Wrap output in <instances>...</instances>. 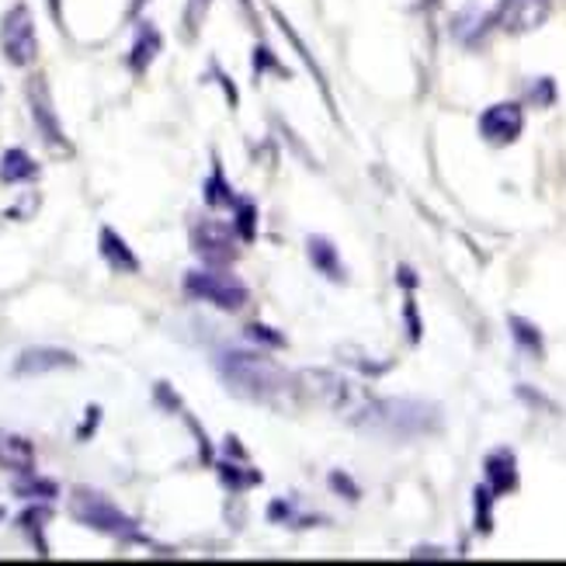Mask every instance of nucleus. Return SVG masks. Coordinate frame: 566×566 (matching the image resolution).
<instances>
[{
    "label": "nucleus",
    "mask_w": 566,
    "mask_h": 566,
    "mask_svg": "<svg viewBox=\"0 0 566 566\" xmlns=\"http://www.w3.org/2000/svg\"><path fill=\"white\" fill-rule=\"evenodd\" d=\"M216 368L237 397H248L254 403L279 407L289 392H295V379L285 368L258 352H219Z\"/></svg>",
    "instance_id": "f257e3e1"
},
{
    "label": "nucleus",
    "mask_w": 566,
    "mask_h": 566,
    "mask_svg": "<svg viewBox=\"0 0 566 566\" xmlns=\"http://www.w3.org/2000/svg\"><path fill=\"white\" fill-rule=\"evenodd\" d=\"M295 389H303L313 403L327 407L340 421L358 424V428H365L368 410H373V397H368L355 379L331 373V368H306V373L295 379Z\"/></svg>",
    "instance_id": "f03ea898"
},
{
    "label": "nucleus",
    "mask_w": 566,
    "mask_h": 566,
    "mask_svg": "<svg viewBox=\"0 0 566 566\" xmlns=\"http://www.w3.org/2000/svg\"><path fill=\"white\" fill-rule=\"evenodd\" d=\"M438 424V410L417 400H373L365 428L386 431L392 438H413L428 434Z\"/></svg>",
    "instance_id": "7ed1b4c3"
},
{
    "label": "nucleus",
    "mask_w": 566,
    "mask_h": 566,
    "mask_svg": "<svg viewBox=\"0 0 566 566\" xmlns=\"http://www.w3.org/2000/svg\"><path fill=\"white\" fill-rule=\"evenodd\" d=\"M70 514L94 532H105L115 538H136V522L129 518V514H122L105 494H97V490H87V486L73 490Z\"/></svg>",
    "instance_id": "20e7f679"
},
{
    "label": "nucleus",
    "mask_w": 566,
    "mask_h": 566,
    "mask_svg": "<svg viewBox=\"0 0 566 566\" xmlns=\"http://www.w3.org/2000/svg\"><path fill=\"white\" fill-rule=\"evenodd\" d=\"M0 49H4V60L11 66H32L35 63L39 39H35L32 11L24 4H14L4 14V24H0Z\"/></svg>",
    "instance_id": "39448f33"
},
{
    "label": "nucleus",
    "mask_w": 566,
    "mask_h": 566,
    "mask_svg": "<svg viewBox=\"0 0 566 566\" xmlns=\"http://www.w3.org/2000/svg\"><path fill=\"white\" fill-rule=\"evenodd\" d=\"M185 292L195 295V300H202V303L227 310V313H237L243 303H248V289H243L233 275L216 272V268H209V272H188Z\"/></svg>",
    "instance_id": "423d86ee"
},
{
    "label": "nucleus",
    "mask_w": 566,
    "mask_h": 566,
    "mask_svg": "<svg viewBox=\"0 0 566 566\" xmlns=\"http://www.w3.org/2000/svg\"><path fill=\"white\" fill-rule=\"evenodd\" d=\"M553 0H501L494 24L507 35H528L549 18Z\"/></svg>",
    "instance_id": "0eeeda50"
},
{
    "label": "nucleus",
    "mask_w": 566,
    "mask_h": 566,
    "mask_svg": "<svg viewBox=\"0 0 566 566\" xmlns=\"http://www.w3.org/2000/svg\"><path fill=\"white\" fill-rule=\"evenodd\" d=\"M191 248L199 258H206L212 268L216 264H230L237 258V240H233V230L216 223V219H206L191 230Z\"/></svg>",
    "instance_id": "6e6552de"
},
{
    "label": "nucleus",
    "mask_w": 566,
    "mask_h": 566,
    "mask_svg": "<svg viewBox=\"0 0 566 566\" xmlns=\"http://www.w3.org/2000/svg\"><path fill=\"white\" fill-rule=\"evenodd\" d=\"M522 126H525V118H522V108L518 105H490L483 115H480V133L486 143H497V146H507L522 136Z\"/></svg>",
    "instance_id": "1a4fd4ad"
},
{
    "label": "nucleus",
    "mask_w": 566,
    "mask_h": 566,
    "mask_svg": "<svg viewBox=\"0 0 566 566\" xmlns=\"http://www.w3.org/2000/svg\"><path fill=\"white\" fill-rule=\"evenodd\" d=\"M29 102H32V115H35V126H39V133L45 136V143H53V146H60V150H66V136H63V126H60V118H56V112H53V102H49V87H45V81L42 77H35L32 84H29Z\"/></svg>",
    "instance_id": "9d476101"
},
{
    "label": "nucleus",
    "mask_w": 566,
    "mask_h": 566,
    "mask_svg": "<svg viewBox=\"0 0 566 566\" xmlns=\"http://www.w3.org/2000/svg\"><path fill=\"white\" fill-rule=\"evenodd\" d=\"M60 368H77V358L63 348H29L14 361V376H45L60 373Z\"/></svg>",
    "instance_id": "9b49d317"
},
{
    "label": "nucleus",
    "mask_w": 566,
    "mask_h": 566,
    "mask_svg": "<svg viewBox=\"0 0 566 566\" xmlns=\"http://www.w3.org/2000/svg\"><path fill=\"white\" fill-rule=\"evenodd\" d=\"M306 251H310V261H313V268L319 275H327L331 282H344V261H340L337 248L327 237H310Z\"/></svg>",
    "instance_id": "f8f14e48"
},
{
    "label": "nucleus",
    "mask_w": 566,
    "mask_h": 566,
    "mask_svg": "<svg viewBox=\"0 0 566 566\" xmlns=\"http://www.w3.org/2000/svg\"><path fill=\"white\" fill-rule=\"evenodd\" d=\"M0 465H4V470L21 473V476H29L32 465H35V452H32V446L24 438L0 434Z\"/></svg>",
    "instance_id": "ddd939ff"
},
{
    "label": "nucleus",
    "mask_w": 566,
    "mask_h": 566,
    "mask_svg": "<svg viewBox=\"0 0 566 566\" xmlns=\"http://www.w3.org/2000/svg\"><path fill=\"white\" fill-rule=\"evenodd\" d=\"M97 243H102V258L112 264V272H139V261H136V254L129 251V243L122 240L112 227L102 230Z\"/></svg>",
    "instance_id": "4468645a"
},
{
    "label": "nucleus",
    "mask_w": 566,
    "mask_h": 566,
    "mask_svg": "<svg viewBox=\"0 0 566 566\" xmlns=\"http://www.w3.org/2000/svg\"><path fill=\"white\" fill-rule=\"evenodd\" d=\"M35 175H39V164L24 150H8L4 157H0V181L21 185V181H32Z\"/></svg>",
    "instance_id": "2eb2a0df"
},
{
    "label": "nucleus",
    "mask_w": 566,
    "mask_h": 566,
    "mask_svg": "<svg viewBox=\"0 0 566 566\" xmlns=\"http://www.w3.org/2000/svg\"><path fill=\"white\" fill-rule=\"evenodd\" d=\"M486 480H490V490H494V494H504V490L514 486V480H518V476H514V462H511L507 452L486 459Z\"/></svg>",
    "instance_id": "dca6fc26"
},
{
    "label": "nucleus",
    "mask_w": 566,
    "mask_h": 566,
    "mask_svg": "<svg viewBox=\"0 0 566 566\" xmlns=\"http://www.w3.org/2000/svg\"><path fill=\"white\" fill-rule=\"evenodd\" d=\"M157 49H160V35H157L154 29H143V32H139V42L133 45L129 66H133L136 73H143V70H146V63H150V60L157 56Z\"/></svg>",
    "instance_id": "f3484780"
},
{
    "label": "nucleus",
    "mask_w": 566,
    "mask_h": 566,
    "mask_svg": "<svg viewBox=\"0 0 566 566\" xmlns=\"http://www.w3.org/2000/svg\"><path fill=\"white\" fill-rule=\"evenodd\" d=\"M206 202H209V206H237L233 191H230V185H227V178H223V167H216V170H212V178L206 181Z\"/></svg>",
    "instance_id": "a211bd4d"
},
{
    "label": "nucleus",
    "mask_w": 566,
    "mask_h": 566,
    "mask_svg": "<svg viewBox=\"0 0 566 566\" xmlns=\"http://www.w3.org/2000/svg\"><path fill=\"white\" fill-rule=\"evenodd\" d=\"M14 490L21 497H29V501H49V497H56V483H49V480H35L29 473V480H21L14 483Z\"/></svg>",
    "instance_id": "6ab92c4d"
},
{
    "label": "nucleus",
    "mask_w": 566,
    "mask_h": 566,
    "mask_svg": "<svg viewBox=\"0 0 566 566\" xmlns=\"http://www.w3.org/2000/svg\"><path fill=\"white\" fill-rule=\"evenodd\" d=\"M237 233L243 240H254V233H258V209H254V202H237Z\"/></svg>",
    "instance_id": "aec40b11"
},
{
    "label": "nucleus",
    "mask_w": 566,
    "mask_h": 566,
    "mask_svg": "<svg viewBox=\"0 0 566 566\" xmlns=\"http://www.w3.org/2000/svg\"><path fill=\"white\" fill-rule=\"evenodd\" d=\"M206 8H209V0H191V4H188V32L195 35V32H199V24H202V18H206Z\"/></svg>",
    "instance_id": "412c9836"
},
{
    "label": "nucleus",
    "mask_w": 566,
    "mask_h": 566,
    "mask_svg": "<svg viewBox=\"0 0 566 566\" xmlns=\"http://www.w3.org/2000/svg\"><path fill=\"white\" fill-rule=\"evenodd\" d=\"M248 331H251V337H254V340L272 344V348H282V344H285V337H282V334H275L272 327H261V324H254V327H248Z\"/></svg>",
    "instance_id": "4be33fe9"
},
{
    "label": "nucleus",
    "mask_w": 566,
    "mask_h": 566,
    "mask_svg": "<svg viewBox=\"0 0 566 566\" xmlns=\"http://www.w3.org/2000/svg\"><path fill=\"white\" fill-rule=\"evenodd\" d=\"M511 324H514V337H522L532 352H538V334H535V327H528L525 319H511Z\"/></svg>",
    "instance_id": "5701e85b"
},
{
    "label": "nucleus",
    "mask_w": 566,
    "mask_h": 566,
    "mask_svg": "<svg viewBox=\"0 0 566 566\" xmlns=\"http://www.w3.org/2000/svg\"><path fill=\"white\" fill-rule=\"evenodd\" d=\"M45 518H49V511H45V507H32V511H24V514H21V525L29 528V532H35V528H42Z\"/></svg>",
    "instance_id": "b1692460"
},
{
    "label": "nucleus",
    "mask_w": 566,
    "mask_h": 566,
    "mask_svg": "<svg viewBox=\"0 0 566 566\" xmlns=\"http://www.w3.org/2000/svg\"><path fill=\"white\" fill-rule=\"evenodd\" d=\"M97 417H102V410H97V407H91V410H87V424L81 428V438H87V434H91V428L97 424Z\"/></svg>",
    "instance_id": "393cba45"
},
{
    "label": "nucleus",
    "mask_w": 566,
    "mask_h": 566,
    "mask_svg": "<svg viewBox=\"0 0 566 566\" xmlns=\"http://www.w3.org/2000/svg\"><path fill=\"white\" fill-rule=\"evenodd\" d=\"M334 486H340L344 494H348V497H355V486H352L348 480H344V476H334Z\"/></svg>",
    "instance_id": "a878e982"
}]
</instances>
